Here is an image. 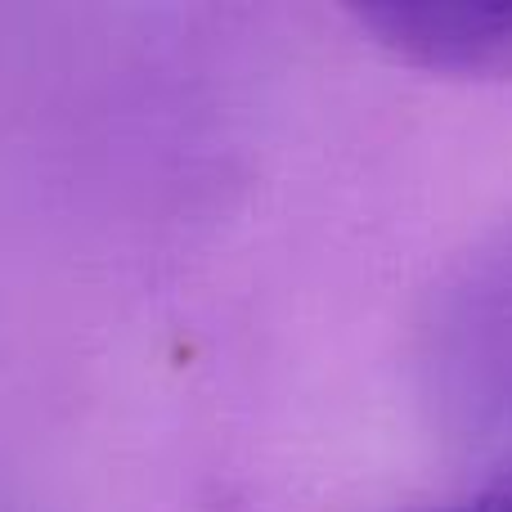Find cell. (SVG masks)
<instances>
[{
	"label": "cell",
	"instance_id": "obj_1",
	"mask_svg": "<svg viewBox=\"0 0 512 512\" xmlns=\"http://www.w3.org/2000/svg\"><path fill=\"white\" fill-rule=\"evenodd\" d=\"M351 18L409 68L512 81V5H364Z\"/></svg>",
	"mask_w": 512,
	"mask_h": 512
},
{
	"label": "cell",
	"instance_id": "obj_3",
	"mask_svg": "<svg viewBox=\"0 0 512 512\" xmlns=\"http://www.w3.org/2000/svg\"><path fill=\"white\" fill-rule=\"evenodd\" d=\"M418 512H445V508H418Z\"/></svg>",
	"mask_w": 512,
	"mask_h": 512
},
{
	"label": "cell",
	"instance_id": "obj_2",
	"mask_svg": "<svg viewBox=\"0 0 512 512\" xmlns=\"http://www.w3.org/2000/svg\"><path fill=\"white\" fill-rule=\"evenodd\" d=\"M445 512H512V468L499 472L477 499H468L459 508H445Z\"/></svg>",
	"mask_w": 512,
	"mask_h": 512
}]
</instances>
